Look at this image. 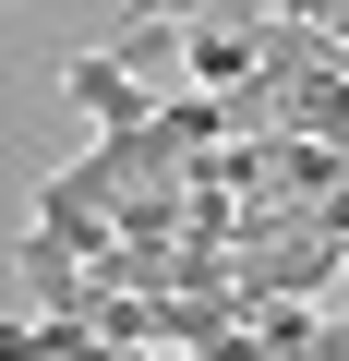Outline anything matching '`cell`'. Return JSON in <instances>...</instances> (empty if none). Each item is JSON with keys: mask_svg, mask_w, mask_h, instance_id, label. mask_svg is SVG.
<instances>
[{"mask_svg": "<svg viewBox=\"0 0 349 361\" xmlns=\"http://www.w3.org/2000/svg\"><path fill=\"white\" fill-rule=\"evenodd\" d=\"M181 73L229 97V85H253V73H265V37H253V25H181Z\"/></svg>", "mask_w": 349, "mask_h": 361, "instance_id": "cell-2", "label": "cell"}, {"mask_svg": "<svg viewBox=\"0 0 349 361\" xmlns=\"http://www.w3.org/2000/svg\"><path fill=\"white\" fill-rule=\"evenodd\" d=\"M253 337L289 361V349H313V337H325V313H313V301H253Z\"/></svg>", "mask_w": 349, "mask_h": 361, "instance_id": "cell-3", "label": "cell"}, {"mask_svg": "<svg viewBox=\"0 0 349 361\" xmlns=\"http://www.w3.org/2000/svg\"><path fill=\"white\" fill-rule=\"evenodd\" d=\"M289 361H313V349H289Z\"/></svg>", "mask_w": 349, "mask_h": 361, "instance_id": "cell-4", "label": "cell"}, {"mask_svg": "<svg viewBox=\"0 0 349 361\" xmlns=\"http://www.w3.org/2000/svg\"><path fill=\"white\" fill-rule=\"evenodd\" d=\"M61 97H73V109H85V121H97V133H145V121H157V97H145V85H133V49H109V61H97V49H85V61H73V73H61Z\"/></svg>", "mask_w": 349, "mask_h": 361, "instance_id": "cell-1", "label": "cell"}]
</instances>
